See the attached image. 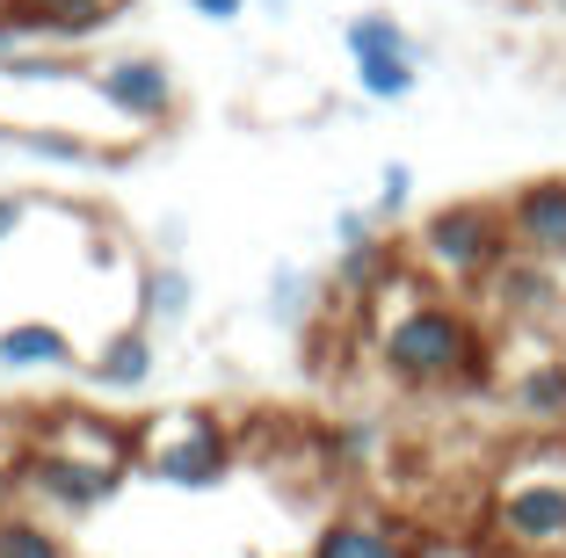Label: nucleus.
I'll return each mask as SVG.
<instances>
[{
    "instance_id": "b1692460",
    "label": "nucleus",
    "mask_w": 566,
    "mask_h": 558,
    "mask_svg": "<svg viewBox=\"0 0 566 558\" xmlns=\"http://www.w3.org/2000/svg\"><path fill=\"white\" fill-rule=\"evenodd\" d=\"M30 211H36V203L22 197V189H0V246H8L22 225H30Z\"/></svg>"
},
{
    "instance_id": "7ed1b4c3",
    "label": "nucleus",
    "mask_w": 566,
    "mask_h": 558,
    "mask_svg": "<svg viewBox=\"0 0 566 558\" xmlns=\"http://www.w3.org/2000/svg\"><path fill=\"white\" fill-rule=\"evenodd\" d=\"M407 254H415V269L436 283V291H480V283L516 254L509 211H501V203H480V197H458V203H443V211L421 218V232H415Z\"/></svg>"
},
{
    "instance_id": "4468645a",
    "label": "nucleus",
    "mask_w": 566,
    "mask_h": 558,
    "mask_svg": "<svg viewBox=\"0 0 566 558\" xmlns=\"http://www.w3.org/2000/svg\"><path fill=\"white\" fill-rule=\"evenodd\" d=\"M132 0H22V15L44 30V44H81V36L109 30Z\"/></svg>"
},
{
    "instance_id": "9d476101",
    "label": "nucleus",
    "mask_w": 566,
    "mask_h": 558,
    "mask_svg": "<svg viewBox=\"0 0 566 558\" xmlns=\"http://www.w3.org/2000/svg\"><path fill=\"white\" fill-rule=\"evenodd\" d=\"M305 558H421V537L385 508H342L334 523H319Z\"/></svg>"
},
{
    "instance_id": "f03ea898",
    "label": "nucleus",
    "mask_w": 566,
    "mask_h": 558,
    "mask_svg": "<svg viewBox=\"0 0 566 558\" xmlns=\"http://www.w3.org/2000/svg\"><path fill=\"white\" fill-rule=\"evenodd\" d=\"M240 435L211 407H160L132 428V472L175 493H211L233 478Z\"/></svg>"
},
{
    "instance_id": "20e7f679",
    "label": "nucleus",
    "mask_w": 566,
    "mask_h": 558,
    "mask_svg": "<svg viewBox=\"0 0 566 558\" xmlns=\"http://www.w3.org/2000/svg\"><path fill=\"white\" fill-rule=\"evenodd\" d=\"M486 537L509 558H566V464L501 478L486 493Z\"/></svg>"
},
{
    "instance_id": "bb28decb",
    "label": "nucleus",
    "mask_w": 566,
    "mask_h": 558,
    "mask_svg": "<svg viewBox=\"0 0 566 558\" xmlns=\"http://www.w3.org/2000/svg\"><path fill=\"white\" fill-rule=\"evenodd\" d=\"M15 501H22V472H15V464H8V457H0V515L15 508Z\"/></svg>"
},
{
    "instance_id": "423d86ee",
    "label": "nucleus",
    "mask_w": 566,
    "mask_h": 558,
    "mask_svg": "<svg viewBox=\"0 0 566 558\" xmlns=\"http://www.w3.org/2000/svg\"><path fill=\"white\" fill-rule=\"evenodd\" d=\"M30 443L36 450H59V457H73V464H95V472H109V478L132 472V428L109 421V413H87V407H51V413H36Z\"/></svg>"
},
{
    "instance_id": "39448f33",
    "label": "nucleus",
    "mask_w": 566,
    "mask_h": 558,
    "mask_svg": "<svg viewBox=\"0 0 566 558\" xmlns=\"http://www.w3.org/2000/svg\"><path fill=\"white\" fill-rule=\"evenodd\" d=\"M22 501H30L44 523H81V515H95L109 493L124 486V478H109V472H95V464H73V457H59V450H22Z\"/></svg>"
},
{
    "instance_id": "7c9ffc66",
    "label": "nucleus",
    "mask_w": 566,
    "mask_h": 558,
    "mask_svg": "<svg viewBox=\"0 0 566 558\" xmlns=\"http://www.w3.org/2000/svg\"><path fill=\"white\" fill-rule=\"evenodd\" d=\"M0 8H8V0H0Z\"/></svg>"
},
{
    "instance_id": "a211bd4d",
    "label": "nucleus",
    "mask_w": 566,
    "mask_h": 558,
    "mask_svg": "<svg viewBox=\"0 0 566 558\" xmlns=\"http://www.w3.org/2000/svg\"><path fill=\"white\" fill-rule=\"evenodd\" d=\"M0 558H73L59 523L44 515H0Z\"/></svg>"
},
{
    "instance_id": "6e6552de",
    "label": "nucleus",
    "mask_w": 566,
    "mask_h": 558,
    "mask_svg": "<svg viewBox=\"0 0 566 558\" xmlns=\"http://www.w3.org/2000/svg\"><path fill=\"white\" fill-rule=\"evenodd\" d=\"M509 211V240H516V254H531V262H566V175H537L523 181L516 197L501 203Z\"/></svg>"
},
{
    "instance_id": "f3484780",
    "label": "nucleus",
    "mask_w": 566,
    "mask_h": 558,
    "mask_svg": "<svg viewBox=\"0 0 566 558\" xmlns=\"http://www.w3.org/2000/svg\"><path fill=\"white\" fill-rule=\"evenodd\" d=\"M349 66L370 102H407L421 81V51H385V59H349Z\"/></svg>"
},
{
    "instance_id": "cd10ccee",
    "label": "nucleus",
    "mask_w": 566,
    "mask_h": 558,
    "mask_svg": "<svg viewBox=\"0 0 566 558\" xmlns=\"http://www.w3.org/2000/svg\"><path fill=\"white\" fill-rule=\"evenodd\" d=\"M537 8H559V15H566V0H537Z\"/></svg>"
},
{
    "instance_id": "c85d7f7f",
    "label": "nucleus",
    "mask_w": 566,
    "mask_h": 558,
    "mask_svg": "<svg viewBox=\"0 0 566 558\" xmlns=\"http://www.w3.org/2000/svg\"><path fill=\"white\" fill-rule=\"evenodd\" d=\"M8 138H15V131H8V124H0V146H8Z\"/></svg>"
},
{
    "instance_id": "1a4fd4ad",
    "label": "nucleus",
    "mask_w": 566,
    "mask_h": 558,
    "mask_svg": "<svg viewBox=\"0 0 566 558\" xmlns=\"http://www.w3.org/2000/svg\"><path fill=\"white\" fill-rule=\"evenodd\" d=\"M480 297L494 305V319H509V327H552L559 305H566L552 262H531V254H509V262L480 283Z\"/></svg>"
},
{
    "instance_id": "f8f14e48",
    "label": "nucleus",
    "mask_w": 566,
    "mask_h": 558,
    "mask_svg": "<svg viewBox=\"0 0 566 558\" xmlns=\"http://www.w3.org/2000/svg\"><path fill=\"white\" fill-rule=\"evenodd\" d=\"M73 334L51 327V319H15V327H0V370H73Z\"/></svg>"
},
{
    "instance_id": "393cba45",
    "label": "nucleus",
    "mask_w": 566,
    "mask_h": 558,
    "mask_svg": "<svg viewBox=\"0 0 566 558\" xmlns=\"http://www.w3.org/2000/svg\"><path fill=\"white\" fill-rule=\"evenodd\" d=\"M334 240H342V246L378 240V211H342V218H334Z\"/></svg>"
},
{
    "instance_id": "5701e85b",
    "label": "nucleus",
    "mask_w": 566,
    "mask_h": 558,
    "mask_svg": "<svg viewBox=\"0 0 566 558\" xmlns=\"http://www.w3.org/2000/svg\"><path fill=\"white\" fill-rule=\"evenodd\" d=\"M407 203H415V167H407V160H385L378 167V203H370V211H378V225H385V218H400Z\"/></svg>"
},
{
    "instance_id": "412c9836",
    "label": "nucleus",
    "mask_w": 566,
    "mask_h": 558,
    "mask_svg": "<svg viewBox=\"0 0 566 558\" xmlns=\"http://www.w3.org/2000/svg\"><path fill=\"white\" fill-rule=\"evenodd\" d=\"M319 457L334 464V472H356V464L378 457V421H334L327 443H319Z\"/></svg>"
},
{
    "instance_id": "6ab92c4d",
    "label": "nucleus",
    "mask_w": 566,
    "mask_h": 558,
    "mask_svg": "<svg viewBox=\"0 0 566 558\" xmlns=\"http://www.w3.org/2000/svg\"><path fill=\"white\" fill-rule=\"evenodd\" d=\"M342 44H349V59H385V51H421L415 36L400 30V15H378V8H370V15H349V22H342Z\"/></svg>"
},
{
    "instance_id": "0eeeda50",
    "label": "nucleus",
    "mask_w": 566,
    "mask_h": 558,
    "mask_svg": "<svg viewBox=\"0 0 566 558\" xmlns=\"http://www.w3.org/2000/svg\"><path fill=\"white\" fill-rule=\"evenodd\" d=\"M95 95L124 116V124H175L182 109V81L167 73V59L153 51H124L109 66H95Z\"/></svg>"
},
{
    "instance_id": "c756f323",
    "label": "nucleus",
    "mask_w": 566,
    "mask_h": 558,
    "mask_svg": "<svg viewBox=\"0 0 566 558\" xmlns=\"http://www.w3.org/2000/svg\"><path fill=\"white\" fill-rule=\"evenodd\" d=\"M559 464H566V443H559Z\"/></svg>"
},
{
    "instance_id": "a878e982",
    "label": "nucleus",
    "mask_w": 566,
    "mask_h": 558,
    "mask_svg": "<svg viewBox=\"0 0 566 558\" xmlns=\"http://www.w3.org/2000/svg\"><path fill=\"white\" fill-rule=\"evenodd\" d=\"M189 15H203V22H240V15H248V0H189Z\"/></svg>"
},
{
    "instance_id": "f257e3e1",
    "label": "nucleus",
    "mask_w": 566,
    "mask_h": 558,
    "mask_svg": "<svg viewBox=\"0 0 566 558\" xmlns=\"http://www.w3.org/2000/svg\"><path fill=\"white\" fill-rule=\"evenodd\" d=\"M378 341L385 378L407 385V392H458V385H480L486 378V334L465 305H450L443 291L429 305H415L407 319L370 334Z\"/></svg>"
},
{
    "instance_id": "2eb2a0df",
    "label": "nucleus",
    "mask_w": 566,
    "mask_h": 558,
    "mask_svg": "<svg viewBox=\"0 0 566 558\" xmlns=\"http://www.w3.org/2000/svg\"><path fill=\"white\" fill-rule=\"evenodd\" d=\"M197 305V276L182 262H146L138 269V327H175Z\"/></svg>"
},
{
    "instance_id": "aec40b11",
    "label": "nucleus",
    "mask_w": 566,
    "mask_h": 558,
    "mask_svg": "<svg viewBox=\"0 0 566 558\" xmlns=\"http://www.w3.org/2000/svg\"><path fill=\"white\" fill-rule=\"evenodd\" d=\"M313 297H319V283L298 262H276V276H269V319L276 327H305L313 319Z\"/></svg>"
},
{
    "instance_id": "dca6fc26",
    "label": "nucleus",
    "mask_w": 566,
    "mask_h": 558,
    "mask_svg": "<svg viewBox=\"0 0 566 558\" xmlns=\"http://www.w3.org/2000/svg\"><path fill=\"white\" fill-rule=\"evenodd\" d=\"M407 254L392 240H364V246H342V262H334V297H342V305H364L370 291H378L385 276H392V269H400Z\"/></svg>"
},
{
    "instance_id": "4be33fe9",
    "label": "nucleus",
    "mask_w": 566,
    "mask_h": 558,
    "mask_svg": "<svg viewBox=\"0 0 566 558\" xmlns=\"http://www.w3.org/2000/svg\"><path fill=\"white\" fill-rule=\"evenodd\" d=\"M15 146L36 152V160H59V167H95L102 160V146H87V138H73V131H44V124L15 131Z\"/></svg>"
},
{
    "instance_id": "ddd939ff",
    "label": "nucleus",
    "mask_w": 566,
    "mask_h": 558,
    "mask_svg": "<svg viewBox=\"0 0 566 558\" xmlns=\"http://www.w3.org/2000/svg\"><path fill=\"white\" fill-rule=\"evenodd\" d=\"M509 407L537 428H566V356H537L509 378Z\"/></svg>"
},
{
    "instance_id": "9b49d317",
    "label": "nucleus",
    "mask_w": 566,
    "mask_h": 558,
    "mask_svg": "<svg viewBox=\"0 0 566 558\" xmlns=\"http://www.w3.org/2000/svg\"><path fill=\"white\" fill-rule=\"evenodd\" d=\"M81 378L95 385V392H146L153 385V327H117L81 362Z\"/></svg>"
}]
</instances>
